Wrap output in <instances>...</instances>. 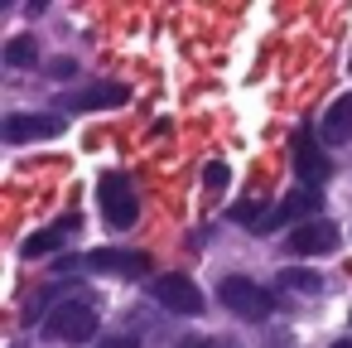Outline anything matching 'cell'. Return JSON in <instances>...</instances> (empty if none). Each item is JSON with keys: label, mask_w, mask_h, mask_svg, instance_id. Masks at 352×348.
Instances as JSON below:
<instances>
[{"label": "cell", "mask_w": 352, "mask_h": 348, "mask_svg": "<svg viewBox=\"0 0 352 348\" xmlns=\"http://www.w3.org/2000/svg\"><path fill=\"white\" fill-rule=\"evenodd\" d=\"M97 324H102V314H97V305L82 295H63L54 309H49V319H44V334L49 338H58V343H87L92 334H97Z\"/></svg>", "instance_id": "cell-1"}, {"label": "cell", "mask_w": 352, "mask_h": 348, "mask_svg": "<svg viewBox=\"0 0 352 348\" xmlns=\"http://www.w3.org/2000/svg\"><path fill=\"white\" fill-rule=\"evenodd\" d=\"M318 136H323V145H347V141H352V92H347V97H338V102L323 112Z\"/></svg>", "instance_id": "cell-12"}, {"label": "cell", "mask_w": 352, "mask_h": 348, "mask_svg": "<svg viewBox=\"0 0 352 348\" xmlns=\"http://www.w3.org/2000/svg\"><path fill=\"white\" fill-rule=\"evenodd\" d=\"M227 179H232V170H227L222 160H212V165L203 170V184H208L212 194H222V189H227Z\"/></svg>", "instance_id": "cell-15"}, {"label": "cell", "mask_w": 352, "mask_h": 348, "mask_svg": "<svg viewBox=\"0 0 352 348\" xmlns=\"http://www.w3.org/2000/svg\"><path fill=\"white\" fill-rule=\"evenodd\" d=\"M63 131H68V116H54V112H15V116H6V126H0V136H6L10 145L58 141Z\"/></svg>", "instance_id": "cell-7"}, {"label": "cell", "mask_w": 352, "mask_h": 348, "mask_svg": "<svg viewBox=\"0 0 352 348\" xmlns=\"http://www.w3.org/2000/svg\"><path fill=\"white\" fill-rule=\"evenodd\" d=\"M78 266H87V271H107V276H145L150 271V256L145 252H131V247H97V252H87V256H58L54 261V276H68V271H78Z\"/></svg>", "instance_id": "cell-2"}, {"label": "cell", "mask_w": 352, "mask_h": 348, "mask_svg": "<svg viewBox=\"0 0 352 348\" xmlns=\"http://www.w3.org/2000/svg\"><path fill=\"white\" fill-rule=\"evenodd\" d=\"M73 232H82V218H78V213H63V218H58V223H49L44 232L25 237V247H20V252H25V256H54Z\"/></svg>", "instance_id": "cell-11"}, {"label": "cell", "mask_w": 352, "mask_h": 348, "mask_svg": "<svg viewBox=\"0 0 352 348\" xmlns=\"http://www.w3.org/2000/svg\"><path fill=\"white\" fill-rule=\"evenodd\" d=\"M102 348H140V343H135V338H131V334H121V338H107V343H102Z\"/></svg>", "instance_id": "cell-17"}, {"label": "cell", "mask_w": 352, "mask_h": 348, "mask_svg": "<svg viewBox=\"0 0 352 348\" xmlns=\"http://www.w3.org/2000/svg\"><path fill=\"white\" fill-rule=\"evenodd\" d=\"M150 300H160V309L179 314V319H198L203 314V290L184 276V271H164L150 280Z\"/></svg>", "instance_id": "cell-5"}, {"label": "cell", "mask_w": 352, "mask_h": 348, "mask_svg": "<svg viewBox=\"0 0 352 348\" xmlns=\"http://www.w3.org/2000/svg\"><path fill=\"white\" fill-rule=\"evenodd\" d=\"M126 97H131V92H126L121 83L97 78V83H82V88L63 92V97H58V112H102V107H121Z\"/></svg>", "instance_id": "cell-8"}, {"label": "cell", "mask_w": 352, "mask_h": 348, "mask_svg": "<svg viewBox=\"0 0 352 348\" xmlns=\"http://www.w3.org/2000/svg\"><path fill=\"white\" fill-rule=\"evenodd\" d=\"M6 63H10V68H30V63H39V44H34L30 34L10 39V44H6Z\"/></svg>", "instance_id": "cell-13"}, {"label": "cell", "mask_w": 352, "mask_h": 348, "mask_svg": "<svg viewBox=\"0 0 352 348\" xmlns=\"http://www.w3.org/2000/svg\"><path fill=\"white\" fill-rule=\"evenodd\" d=\"M217 300H222L236 319H270V314L280 309V300H275L261 280H251V276H227V280L217 285Z\"/></svg>", "instance_id": "cell-3"}, {"label": "cell", "mask_w": 352, "mask_h": 348, "mask_svg": "<svg viewBox=\"0 0 352 348\" xmlns=\"http://www.w3.org/2000/svg\"><path fill=\"white\" fill-rule=\"evenodd\" d=\"M280 285L285 290H299V295H318L323 290V276L318 271H280Z\"/></svg>", "instance_id": "cell-14"}, {"label": "cell", "mask_w": 352, "mask_h": 348, "mask_svg": "<svg viewBox=\"0 0 352 348\" xmlns=\"http://www.w3.org/2000/svg\"><path fill=\"white\" fill-rule=\"evenodd\" d=\"M285 252L289 256H333L338 252V227L328 218H314V223H304L285 237Z\"/></svg>", "instance_id": "cell-10"}, {"label": "cell", "mask_w": 352, "mask_h": 348, "mask_svg": "<svg viewBox=\"0 0 352 348\" xmlns=\"http://www.w3.org/2000/svg\"><path fill=\"white\" fill-rule=\"evenodd\" d=\"M318 203H323V194H318V189H309V184L289 189L275 208H265V223L256 227V237H270V232H280V227H304V223H314Z\"/></svg>", "instance_id": "cell-4"}, {"label": "cell", "mask_w": 352, "mask_h": 348, "mask_svg": "<svg viewBox=\"0 0 352 348\" xmlns=\"http://www.w3.org/2000/svg\"><path fill=\"white\" fill-rule=\"evenodd\" d=\"M97 203H102V218H107L111 227H135V218H140V198H135L131 179L116 174V170L102 174V184H97Z\"/></svg>", "instance_id": "cell-6"}, {"label": "cell", "mask_w": 352, "mask_h": 348, "mask_svg": "<svg viewBox=\"0 0 352 348\" xmlns=\"http://www.w3.org/2000/svg\"><path fill=\"white\" fill-rule=\"evenodd\" d=\"M333 348H352V338H338V343H333Z\"/></svg>", "instance_id": "cell-18"}, {"label": "cell", "mask_w": 352, "mask_h": 348, "mask_svg": "<svg viewBox=\"0 0 352 348\" xmlns=\"http://www.w3.org/2000/svg\"><path fill=\"white\" fill-rule=\"evenodd\" d=\"M289 165H294V174L309 184V189H318L328 174H333V165H328V155L318 150V141L309 136V131H294V141H289Z\"/></svg>", "instance_id": "cell-9"}, {"label": "cell", "mask_w": 352, "mask_h": 348, "mask_svg": "<svg viewBox=\"0 0 352 348\" xmlns=\"http://www.w3.org/2000/svg\"><path fill=\"white\" fill-rule=\"evenodd\" d=\"M174 348H241V343H227V338H179Z\"/></svg>", "instance_id": "cell-16"}]
</instances>
